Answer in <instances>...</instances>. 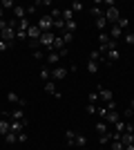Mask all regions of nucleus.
Here are the masks:
<instances>
[{"label":"nucleus","mask_w":134,"mask_h":150,"mask_svg":"<svg viewBox=\"0 0 134 150\" xmlns=\"http://www.w3.org/2000/svg\"><path fill=\"white\" fill-rule=\"evenodd\" d=\"M54 40H56V34H54V31H45L38 38L40 47H45V52H54Z\"/></svg>","instance_id":"nucleus-1"},{"label":"nucleus","mask_w":134,"mask_h":150,"mask_svg":"<svg viewBox=\"0 0 134 150\" xmlns=\"http://www.w3.org/2000/svg\"><path fill=\"white\" fill-rule=\"evenodd\" d=\"M103 16L107 18L109 25H116V23H119V18H121V11H119V7L114 5V7H107V9L103 11Z\"/></svg>","instance_id":"nucleus-2"},{"label":"nucleus","mask_w":134,"mask_h":150,"mask_svg":"<svg viewBox=\"0 0 134 150\" xmlns=\"http://www.w3.org/2000/svg\"><path fill=\"white\" fill-rule=\"evenodd\" d=\"M36 25H38V29L43 31V34H45V31H51V29H54V18H51L49 13H45V16H40V18H38Z\"/></svg>","instance_id":"nucleus-3"},{"label":"nucleus","mask_w":134,"mask_h":150,"mask_svg":"<svg viewBox=\"0 0 134 150\" xmlns=\"http://www.w3.org/2000/svg\"><path fill=\"white\" fill-rule=\"evenodd\" d=\"M65 76H67V67H60V65H56V67H51V81H63Z\"/></svg>","instance_id":"nucleus-4"},{"label":"nucleus","mask_w":134,"mask_h":150,"mask_svg":"<svg viewBox=\"0 0 134 150\" xmlns=\"http://www.w3.org/2000/svg\"><path fill=\"white\" fill-rule=\"evenodd\" d=\"M45 63H47V67H56L58 63H60V56H58V52H47V56H45Z\"/></svg>","instance_id":"nucleus-5"},{"label":"nucleus","mask_w":134,"mask_h":150,"mask_svg":"<svg viewBox=\"0 0 134 150\" xmlns=\"http://www.w3.org/2000/svg\"><path fill=\"white\" fill-rule=\"evenodd\" d=\"M96 92H98V96H101L103 103H107V101L114 99V94H112V90H109V88H103V85H98V90H96Z\"/></svg>","instance_id":"nucleus-6"},{"label":"nucleus","mask_w":134,"mask_h":150,"mask_svg":"<svg viewBox=\"0 0 134 150\" xmlns=\"http://www.w3.org/2000/svg\"><path fill=\"white\" fill-rule=\"evenodd\" d=\"M25 128H27V119L25 121H9V132H25Z\"/></svg>","instance_id":"nucleus-7"},{"label":"nucleus","mask_w":134,"mask_h":150,"mask_svg":"<svg viewBox=\"0 0 134 150\" xmlns=\"http://www.w3.org/2000/svg\"><path fill=\"white\" fill-rule=\"evenodd\" d=\"M7 101H9V103H16V105H20V108H25V105H27V101H25V99H20L16 92H9V94H7Z\"/></svg>","instance_id":"nucleus-8"},{"label":"nucleus","mask_w":134,"mask_h":150,"mask_svg":"<svg viewBox=\"0 0 134 150\" xmlns=\"http://www.w3.org/2000/svg\"><path fill=\"white\" fill-rule=\"evenodd\" d=\"M40 34H43V31L38 29V25H32L29 29H27V40H38Z\"/></svg>","instance_id":"nucleus-9"},{"label":"nucleus","mask_w":134,"mask_h":150,"mask_svg":"<svg viewBox=\"0 0 134 150\" xmlns=\"http://www.w3.org/2000/svg\"><path fill=\"white\" fill-rule=\"evenodd\" d=\"M94 27H96L98 31H105V29L109 27V23H107V18H105V16H101V18L94 20Z\"/></svg>","instance_id":"nucleus-10"},{"label":"nucleus","mask_w":134,"mask_h":150,"mask_svg":"<svg viewBox=\"0 0 134 150\" xmlns=\"http://www.w3.org/2000/svg\"><path fill=\"white\" fill-rule=\"evenodd\" d=\"M121 27H119V25H109V31H107V34H109V38H112V40H119V38H121Z\"/></svg>","instance_id":"nucleus-11"},{"label":"nucleus","mask_w":134,"mask_h":150,"mask_svg":"<svg viewBox=\"0 0 134 150\" xmlns=\"http://www.w3.org/2000/svg\"><path fill=\"white\" fill-rule=\"evenodd\" d=\"M119 119H121V114H119V112H116V110H114V112H107V117H105V119H103V121H105V123H107V125H114V123H116V121H119Z\"/></svg>","instance_id":"nucleus-12"},{"label":"nucleus","mask_w":134,"mask_h":150,"mask_svg":"<svg viewBox=\"0 0 134 150\" xmlns=\"http://www.w3.org/2000/svg\"><path fill=\"white\" fill-rule=\"evenodd\" d=\"M76 134H78V132H74V130H67V132H65V141H67L69 148H74V144H76Z\"/></svg>","instance_id":"nucleus-13"},{"label":"nucleus","mask_w":134,"mask_h":150,"mask_svg":"<svg viewBox=\"0 0 134 150\" xmlns=\"http://www.w3.org/2000/svg\"><path fill=\"white\" fill-rule=\"evenodd\" d=\"M13 18H16V20H22V18H27V9H25V7H13Z\"/></svg>","instance_id":"nucleus-14"},{"label":"nucleus","mask_w":134,"mask_h":150,"mask_svg":"<svg viewBox=\"0 0 134 150\" xmlns=\"http://www.w3.org/2000/svg\"><path fill=\"white\" fill-rule=\"evenodd\" d=\"M98 69H101V63L98 61H87V72L89 74H98Z\"/></svg>","instance_id":"nucleus-15"},{"label":"nucleus","mask_w":134,"mask_h":150,"mask_svg":"<svg viewBox=\"0 0 134 150\" xmlns=\"http://www.w3.org/2000/svg\"><path fill=\"white\" fill-rule=\"evenodd\" d=\"M45 92L49 94V96H56V94H58L56 83H54V81H47V83H45Z\"/></svg>","instance_id":"nucleus-16"},{"label":"nucleus","mask_w":134,"mask_h":150,"mask_svg":"<svg viewBox=\"0 0 134 150\" xmlns=\"http://www.w3.org/2000/svg\"><path fill=\"white\" fill-rule=\"evenodd\" d=\"M65 47H67V43H65V40H63V36L58 34V36H56V40H54V52H60V50H65Z\"/></svg>","instance_id":"nucleus-17"},{"label":"nucleus","mask_w":134,"mask_h":150,"mask_svg":"<svg viewBox=\"0 0 134 150\" xmlns=\"http://www.w3.org/2000/svg\"><path fill=\"white\" fill-rule=\"evenodd\" d=\"M5 134H9V119L0 117V137H5Z\"/></svg>","instance_id":"nucleus-18"},{"label":"nucleus","mask_w":134,"mask_h":150,"mask_svg":"<svg viewBox=\"0 0 134 150\" xmlns=\"http://www.w3.org/2000/svg\"><path fill=\"white\" fill-rule=\"evenodd\" d=\"M40 79H43L45 83H47V81H51V69L47 67V65H43V67H40Z\"/></svg>","instance_id":"nucleus-19"},{"label":"nucleus","mask_w":134,"mask_h":150,"mask_svg":"<svg viewBox=\"0 0 134 150\" xmlns=\"http://www.w3.org/2000/svg\"><path fill=\"white\" fill-rule=\"evenodd\" d=\"M96 132H98V134H107V132H109V125L105 123V121H98V123H96Z\"/></svg>","instance_id":"nucleus-20"},{"label":"nucleus","mask_w":134,"mask_h":150,"mask_svg":"<svg viewBox=\"0 0 134 150\" xmlns=\"http://www.w3.org/2000/svg\"><path fill=\"white\" fill-rule=\"evenodd\" d=\"M32 27V20L29 18H22V20H18V31H27Z\"/></svg>","instance_id":"nucleus-21"},{"label":"nucleus","mask_w":134,"mask_h":150,"mask_svg":"<svg viewBox=\"0 0 134 150\" xmlns=\"http://www.w3.org/2000/svg\"><path fill=\"white\" fill-rule=\"evenodd\" d=\"M69 9L74 13H78V11H83V9H85V5H83V2H78V0H74V2L69 5Z\"/></svg>","instance_id":"nucleus-22"},{"label":"nucleus","mask_w":134,"mask_h":150,"mask_svg":"<svg viewBox=\"0 0 134 150\" xmlns=\"http://www.w3.org/2000/svg\"><path fill=\"white\" fill-rule=\"evenodd\" d=\"M60 18H63L65 23H69V20H74V11L67 7V9H63V16H60Z\"/></svg>","instance_id":"nucleus-23"},{"label":"nucleus","mask_w":134,"mask_h":150,"mask_svg":"<svg viewBox=\"0 0 134 150\" xmlns=\"http://www.w3.org/2000/svg\"><path fill=\"white\" fill-rule=\"evenodd\" d=\"M87 146V139L83 137V134H76V144H74V148H85Z\"/></svg>","instance_id":"nucleus-24"},{"label":"nucleus","mask_w":134,"mask_h":150,"mask_svg":"<svg viewBox=\"0 0 134 150\" xmlns=\"http://www.w3.org/2000/svg\"><path fill=\"white\" fill-rule=\"evenodd\" d=\"M114 132H119V134H123V132H125V121L123 119H119L114 123Z\"/></svg>","instance_id":"nucleus-25"},{"label":"nucleus","mask_w":134,"mask_h":150,"mask_svg":"<svg viewBox=\"0 0 134 150\" xmlns=\"http://www.w3.org/2000/svg\"><path fill=\"white\" fill-rule=\"evenodd\" d=\"M109 40H112V38H109L107 31H101V34H98V43H101V45H107Z\"/></svg>","instance_id":"nucleus-26"},{"label":"nucleus","mask_w":134,"mask_h":150,"mask_svg":"<svg viewBox=\"0 0 134 150\" xmlns=\"http://www.w3.org/2000/svg\"><path fill=\"white\" fill-rule=\"evenodd\" d=\"M109 141H112V139H109V132H107V134H98V144H101V146H105V148H107Z\"/></svg>","instance_id":"nucleus-27"},{"label":"nucleus","mask_w":134,"mask_h":150,"mask_svg":"<svg viewBox=\"0 0 134 150\" xmlns=\"http://www.w3.org/2000/svg\"><path fill=\"white\" fill-rule=\"evenodd\" d=\"M76 27H78L76 20H69V23H65V31H72V34H74V31H76Z\"/></svg>","instance_id":"nucleus-28"},{"label":"nucleus","mask_w":134,"mask_h":150,"mask_svg":"<svg viewBox=\"0 0 134 150\" xmlns=\"http://www.w3.org/2000/svg\"><path fill=\"white\" fill-rule=\"evenodd\" d=\"M5 141L7 144H16V141H18V134H16V132H9V134H5Z\"/></svg>","instance_id":"nucleus-29"},{"label":"nucleus","mask_w":134,"mask_h":150,"mask_svg":"<svg viewBox=\"0 0 134 150\" xmlns=\"http://www.w3.org/2000/svg\"><path fill=\"white\" fill-rule=\"evenodd\" d=\"M89 13H92V16H94V20H96V18H101V16H103V9H101V7H92V9H89Z\"/></svg>","instance_id":"nucleus-30"},{"label":"nucleus","mask_w":134,"mask_h":150,"mask_svg":"<svg viewBox=\"0 0 134 150\" xmlns=\"http://www.w3.org/2000/svg\"><path fill=\"white\" fill-rule=\"evenodd\" d=\"M87 99H89V103H94V105H96V103L101 101V96H98V92H89V94H87Z\"/></svg>","instance_id":"nucleus-31"},{"label":"nucleus","mask_w":134,"mask_h":150,"mask_svg":"<svg viewBox=\"0 0 134 150\" xmlns=\"http://www.w3.org/2000/svg\"><path fill=\"white\" fill-rule=\"evenodd\" d=\"M0 7H2V9H11V11H13V7H16V5H13L11 0H0Z\"/></svg>","instance_id":"nucleus-32"},{"label":"nucleus","mask_w":134,"mask_h":150,"mask_svg":"<svg viewBox=\"0 0 134 150\" xmlns=\"http://www.w3.org/2000/svg\"><path fill=\"white\" fill-rule=\"evenodd\" d=\"M60 36H63V40H65V43H72V40H74V34H72V31H63Z\"/></svg>","instance_id":"nucleus-33"},{"label":"nucleus","mask_w":134,"mask_h":150,"mask_svg":"<svg viewBox=\"0 0 134 150\" xmlns=\"http://www.w3.org/2000/svg\"><path fill=\"white\" fill-rule=\"evenodd\" d=\"M45 56H47V52H43V50H36V52H34V58H36V61H43Z\"/></svg>","instance_id":"nucleus-34"},{"label":"nucleus","mask_w":134,"mask_h":150,"mask_svg":"<svg viewBox=\"0 0 134 150\" xmlns=\"http://www.w3.org/2000/svg\"><path fill=\"white\" fill-rule=\"evenodd\" d=\"M116 25L121 27V29H125V27H128V25H130V20H128V18H125V16H121V18H119V23H116Z\"/></svg>","instance_id":"nucleus-35"},{"label":"nucleus","mask_w":134,"mask_h":150,"mask_svg":"<svg viewBox=\"0 0 134 150\" xmlns=\"http://www.w3.org/2000/svg\"><path fill=\"white\" fill-rule=\"evenodd\" d=\"M34 7H51V0H36Z\"/></svg>","instance_id":"nucleus-36"},{"label":"nucleus","mask_w":134,"mask_h":150,"mask_svg":"<svg viewBox=\"0 0 134 150\" xmlns=\"http://www.w3.org/2000/svg\"><path fill=\"white\" fill-rule=\"evenodd\" d=\"M123 43H128V45H134V34H132V31L123 36Z\"/></svg>","instance_id":"nucleus-37"},{"label":"nucleus","mask_w":134,"mask_h":150,"mask_svg":"<svg viewBox=\"0 0 134 150\" xmlns=\"http://www.w3.org/2000/svg\"><path fill=\"white\" fill-rule=\"evenodd\" d=\"M85 110H87L89 114H96V110H98V105H94V103H87V105H85Z\"/></svg>","instance_id":"nucleus-38"},{"label":"nucleus","mask_w":134,"mask_h":150,"mask_svg":"<svg viewBox=\"0 0 134 150\" xmlns=\"http://www.w3.org/2000/svg\"><path fill=\"white\" fill-rule=\"evenodd\" d=\"M123 117H125L128 121H132V119H134V110H132V108H128V110L123 112Z\"/></svg>","instance_id":"nucleus-39"},{"label":"nucleus","mask_w":134,"mask_h":150,"mask_svg":"<svg viewBox=\"0 0 134 150\" xmlns=\"http://www.w3.org/2000/svg\"><path fill=\"white\" fill-rule=\"evenodd\" d=\"M89 61H101V52H98V50H94L92 54H89Z\"/></svg>","instance_id":"nucleus-40"},{"label":"nucleus","mask_w":134,"mask_h":150,"mask_svg":"<svg viewBox=\"0 0 134 150\" xmlns=\"http://www.w3.org/2000/svg\"><path fill=\"white\" fill-rule=\"evenodd\" d=\"M105 108H107L109 112H114V110H116V101H114V99H112V101H107V103H105Z\"/></svg>","instance_id":"nucleus-41"},{"label":"nucleus","mask_w":134,"mask_h":150,"mask_svg":"<svg viewBox=\"0 0 134 150\" xmlns=\"http://www.w3.org/2000/svg\"><path fill=\"white\" fill-rule=\"evenodd\" d=\"M9 47H13L11 43H7V40H0V52H7Z\"/></svg>","instance_id":"nucleus-42"},{"label":"nucleus","mask_w":134,"mask_h":150,"mask_svg":"<svg viewBox=\"0 0 134 150\" xmlns=\"http://www.w3.org/2000/svg\"><path fill=\"white\" fill-rule=\"evenodd\" d=\"M25 9H27V18H29V16H34V13H36V7H34V5L25 7Z\"/></svg>","instance_id":"nucleus-43"},{"label":"nucleus","mask_w":134,"mask_h":150,"mask_svg":"<svg viewBox=\"0 0 134 150\" xmlns=\"http://www.w3.org/2000/svg\"><path fill=\"white\" fill-rule=\"evenodd\" d=\"M27 139H29V137H27V132H18V141H20V144H25Z\"/></svg>","instance_id":"nucleus-44"},{"label":"nucleus","mask_w":134,"mask_h":150,"mask_svg":"<svg viewBox=\"0 0 134 150\" xmlns=\"http://www.w3.org/2000/svg\"><path fill=\"white\" fill-rule=\"evenodd\" d=\"M67 54H69V50H67V47H65V50H60V52H58V56H60V58H65V56H67Z\"/></svg>","instance_id":"nucleus-45"},{"label":"nucleus","mask_w":134,"mask_h":150,"mask_svg":"<svg viewBox=\"0 0 134 150\" xmlns=\"http://www.w3.org/2000/svg\"><path fill=\"white\" fill-rule=\"evenodd\" d=\"M5 18V9H2V7H0V20Z\"/></svg>","instance_id":"nucleus-46"},{"label":"nucleus","mask_w":134,"mask_h":150,"mask_svg":"<svg viewBox=\"0 0 134 150\" xmlns=\"http://www.w3.org/2000/svg\"><path fill=\"white\" fill-rule=\"evenodd\" d=\"M125 150H134V144H128V146H125Z\"/></svg>","instance_id":"nucleus-47"},{"label":"nucleus","mask_w":134,"mask_h":150,"mask_svg":"<svg viewBox=\"0 0 134 150\" xmlns=\"http://www.w3.org/2000/svg\"><path fill=\"white\" fill-rule=\"evenodd\" d=\"M130 108H132V110H134V99H132V101H130Z\"/></svg>","instance_id":"nucleus-48"},{"label":"nucleus","mask_w":134,"mask_h":150,"mask_svg":"<svg viewBox=\"0 0 134 150\" xmlns=\"http://www.w3.org/2000/svg\"><path fill=\"white\" fill-rule=\"evenodd\" d=\"M98 150H109V148H105V146H101V148H98Z\"/></svg>","instance_id":"nucleus-49"}]
</instances>
